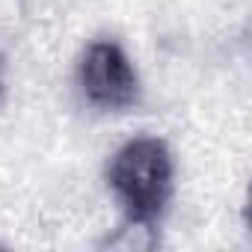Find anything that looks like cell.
Instances as JSON below:
<instances>
[{
	"mask_svg": "<svg viewBox=\"0 0 252 252\" xmlns=\"http://www.w3.org/2000/svg\"><path fill=\"white\" fill-rule=\"evenodd\" d=\"M77 86L89 107L104 113L131 110L140 95V74L134 60L116 39H95L77 63Z\"/></svg>",
	"mask_w": 252,
	"mask_h": 252,
	"instance_id": "cell-2",
	"label": "cell"
},
{
	"mask_svg": "<svg viewBox=\"0 0 252 252\" xmlns=\"http://www.w3.org/2000/svg\"><path fill=\"white\" fill-rule=\"evenodd\" d=\"M0 95H3V65H0Z\"/></svg>",
	"mask_w": 252,
	"mask_h": 252,
	"instance_id": "cell-3",
	"label": "cell"
},
{
	"mask_svg": "<svg viewBox=\"0 0 252 252\" xmlns=\"http://www.w3.org/2000/svg\"><path fill=\"white\" fill-rule=\"evenodd\" d=\"M107 187L137 225H158L175 193V158L160 137H134L122 143L107 163Z\"/></svg>",
	"mask_w": 252,
	"mask_h": 252,
	"instance_id": "cell-1",
	"label": "cell"
}]
</instances>
